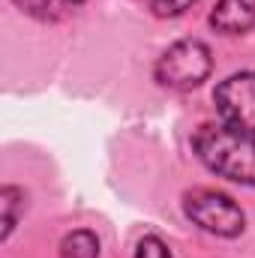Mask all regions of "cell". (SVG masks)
I'll list each match as a JSON object with an SVG mask.
<instances>
[{"mask_svg": "<svg viewBox=\"0 0 255 258\" xmlns=\"http://www.w3.org/2000/svg\"><path fill=\"white\" fill-rule=\"evenodd\" d=\"M192 153L198 162L231 183L255 189V135L225 123H204L192 135Z\"/></svg>", "mask_w": 255, "mask_h": 258, "instance_id": "cell-1", "label": "cell"}, {"mask_svg": "<svg viewBox=\"0 0 255 258\" xmlns=\"http://www.w3.org/2000/svg\"><path fill=\"white\" fill-rule=\"evenodd\" d=\"M213 72V51L201 39H177L168 45L153 66V78L168 90H192L201 87Z\"/></svg>", "mask_w": 255, "mask_h": 258, "instance_id": "cell-2", "label": "cell"}, {"mask_svg": "<svg viewBox=\"0 0 255 258\" xmlns=\"http://www.w3.org/2000/svg\"><path fill=\"white\" fill-rule=\"evenodd\" d=\"M180 207L192 225H198L201 231H207L213 237L234 240L246 228V213L240 210V204L219 189H204V186L189 189V192H183Z\"/></svg>", "mask_w": 255, "mask_h": 258, "instance_id": "cell-3", "label": "cell"}, {"mask_svg": "<svg viewBox=\"0 0 255 258\" xmlns=\"http://www.w3.org/2000/svg\"><path fill=\"white\" fill-rule=\"evenodd\" d=\"M213 105L219 123L255 135V69H243L222 78L213 90Z\"/></svg>", "mask_w": 255, "mask_h": 258, "instance_id": "cell-4", "label": "cell"}, {"mask_svg": "<svg viewBox=\"0 0 255 258\" xmlns=\"http://www.w3.org/2000/svg\"><path fill=\"white\" fill-rule=\"evenodd\" d=\"M207 24L222 36H243L255 30V0H216Z\"/></svg>", "mask_w": 255, "mask_h": 258, "instance_id": "cell-5", "label": "cell"}, {"mask_svg": "<svg viewBox=\"0 0 255 258\" xmlns=\"http://www.w3.org/2000/svg\"><path fill=\"white\" fill-rule=\"evenodd\" d=\"M27 210V192L21 186H3L0 189V222H3V231H0V240L6 243L12 237V231L18 228L21 216Z\"/></svg>", "mask_w": 255, "mask_h": 258, "instance_id": "cell-6", "label": "cell"}, {"mask_svg": "<svg viewBox=\"0 0 255 258\" xmlns=\"http://www.w3.org/2000/svg\"><path fill=\"white\" fill-rule=\"evenodd\" d=\"M12 3L36 21H63L84 6V0H12Z\"/></svg>", "mask_w": 255, "mask_h": 258, "instance_id": "cell-7", "label": "cell"}, {"mask_svg": "<svg viewBox=\"0 0 255 258\" xmlns=\"http://www.w3.org/2000/svg\"><path fill=\"white\" fill-rule=\"evenodd\" d=\"M57 258H99V237L90 228H75L60 240Z\"/></svg>", "mask_w": 255, "mask_h": 258, "instance_id": "cell-8", "label": "cell"}, {"mask_svg": "<svg viewBox=\"0 0 255 258\" xmlns=\"http://www.w3.org/2000/svg\"><path fill=\"white\" fill-rule=\"evenodd\" d=\"M132 258H171V249L159 234H144V237H138Z\"/></svg>", "mask_w": 255, "mask_h": 258, "instance_id": "cell-9", "label": "cell"}, {"mask_svg": "<svg viewBox=\"0 0 255 258\" xmlns=\"http://www.w3.org/2000/svg\"><path fill=\"white\" fill-rule=\"evenodd\" d=\"M198 0H150V12L156 18H180Z\"/></svg>", "mask_w": 255, "mask_h": 258, "instance_id": "cell-10", "label": "cell"}]
</instances>
